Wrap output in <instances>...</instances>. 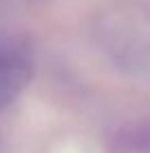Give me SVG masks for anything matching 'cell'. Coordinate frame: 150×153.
Segmentation results:
<instances>
[{
    "instance_id": "1",
    "label": "cell",
    "mask_w": 150,
    "mask_h": 153,
    "mask_svg": "<svg viewBox=\"0 0 150 153\" xmlns=\"http://www.w3.org/2000/svg\"><path fill=\"white\" fill-rule=\"evenodd\" d=\"M31 78V65L20 51L0 45V107L9 104Z\"/></svg>"
}]
</instances>
